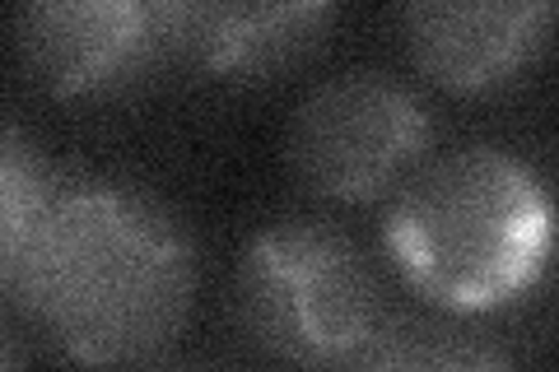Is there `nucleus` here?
Masks as SVG:
<instances>
[{"instance_id":"obj_4","label":"nucleus","mask_w":559,"mask_h":372,"mask_svg":"<svg viewBox=\"0 0 559 372\" xmlns=\"http://www.w3.org/2000/svg\"><path fill=\"white\" fill-rule=\"evenodd\" d=\"M429 103L388 70H341L299 98L285 164L304 191L336 205L396 196L429 158Z\"/></svg>"},{"instance_id":"obj_11","label":"nucleus","mask_w":559,"mask_h":372,"mask_svg":"<svg viewBox=\"0 0 559 372\" xmlns=\"http://www.w3.org/2000/svg\"><path fill=\"white\" fill-rule=\"evenodd\" d=\"M159 372H229V368H215V363H178V368H159Z\"/></svg>"},{"instance_id":"obj_9","label":"nucleus","mask_w":559,"mask_h":372,"mask_svg":"<svg viewBox=\"0 0 559 372\" xmlns=\"http://www.w3.org/2000/svg\"><path fill=\"white\" fill-rule=\"evenodd\" d=\"M61 187L66 172L51 168L47 154L10 121L5 140H0V271L20 265L57 205Z\"/></svg>"},{"instance_id":"obj_5","label":"nucleus","mask_w":559,"mask_h":372,"mask_svg":"<svg viewBox=\"0 0 559 372\" xmlns=\"http://www.w3.org/2000/svg\"><path fill=\"white\" fill-rule=\"evenodd\" d=\"M24 75L51 98H112L173 65L164 10L145 0H38L14 14Z\"/></svg>"},{"instance_id":"obj_2","label":"nucleus","mask_w":559,"mask_h":372,"mask_svg":"<svg viewBox=\"0 0 559 372\" xmlns=\"http://www.w3.org/2000/svg\"><path fill=\"white\" fill-rule=\"evenodd\" d=\"M396 275L448 316L499 312L540 285L559 252V201L513 149L429 154L382 215Z\"/></svg>"},{"instance_id":"obj_1","label":"nucleus","mask_w":559,"mask_h":372,"mask_svg":"<svg viewBox=\"0 0 559 372\" xmlns=\"http://www.w3.org/2000/svg\"><path fill=\"white\" fill-rule=\"evenodd\" d=\"M5 298L70 363H145L182 335L201 289L187 219L154 191L117 177H66Z\"/></svg>"},{"instance_id":"obj_6","label":"nucleus","mask_w":559,"mask_h":372,"mask_svg":"<svg viewBox=\"0 0 559 372\" xmlns=\"http://www.w3.org/2000/svg\"><path fill=\"white\" fill-rule=\"evenodd\" d=\"M401 47L425 80L448 94H495L546 57L559 5L536 0H476V5H401Z\"/></svg>"},{"instance_id":"obj_3","label":"nucleus","mask_w":559,"mask_h":372,"mask_svg":"<svg viewBox=\"0 0 559 372\" xmlns=\"http://www.w3.org/2000/svg\"><path fill=\"white\" fill-rule=\"evenodd\" d=\"M229 312L261 359L289 372H355L396 303L349 228L289 215L242 247Z\"/></svg>"},{"instance_id":"obj_8","label":"nucleus","mask_w":559,"mask_h":372,"mask_svg":"<svg viewBox=\"0 0 559 372\" xmlns=\"http://www.w3.org/2000/svg\"><path fill=\"white\" fill-rule=\"evenodd\" d=\"M355 372H522L489 335L452 322L448 312L396 308Z\"/></svg>"},{"instance_id":"obj_10","label":"nucleus","mask_w":559,"mask_h":372,"mask_svg":"<svg viewBox=\"0 0 559 372\" xmlns=\"http://www.w3.org/2000/svg\"><path fill=\"white\" fill-rule=\"evenodd\" d=\"M5 372H24V349H20V331H5Z\"/></svg>"},{"instance_id":"obj_7","label":"nucleus","mask_w":559,"mask_h":372,"mask_svg":"<svg viewBox=\"0 0 559 372\" xmlns=\"http://www.w3.org/2000/svg\"><path fill=\"white\" fill-rule=\"evenodd\" d=\"M164 10V33H168V57L173 65L201 70L215 80H280L285 70L312 61L331 38L336 10L331 5H159Z\"/></svg>"}]
</instances>
